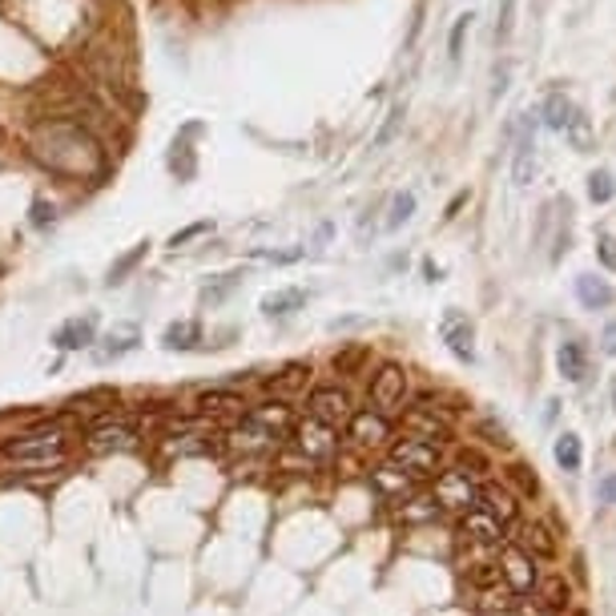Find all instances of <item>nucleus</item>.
I'll use <instances>...</instances> for the list:
<instances>
[{"instance_id": "423d86ee", "label": "nucleus", "mask_w": 616, "mask_h": 616, "mask_svg": "<svg viewBox=\"0 0 616 616\" xmlns=\"http://www.w3.org/2000/svg\"><path fill=\"white\" fill-rule=\"evenodd\" d=\"M302 399H306V415L318 423H327V427H335V432H342V427L351 423L354 411H359L351 391L339 387V383H318V387H311Z\"/></svg>"}, {"instance_id": "4c0bfd02", "label": "nucleus", "mask_w": 616, "mask_h": 616, "mask_svg": "<svg viewBox=\"0 0 616 616\" xmlns=\"http://www.w3.org/2000/svg\"><path fill=\"white\" fill-rule=\"evenodd\" d=\"M210 230H214L210 222H194V226H185V230H178V234H170V246L178 250V246H185V242H194V238L210 234Z\"/></svg>"}, {"instance_id": "49530a36", "label": "nucleus", "mask_w": 616, "mask_h": 616, "mask_svg": "<svg viewBox=\"0 0 616 616\" xmlns=\"http://www.w3.org/2000/svg\"><path fill=\"white\" fill-rule=\"evenodd\" d=\"M520 616H548L540 604H532V601H524V608H520Z\"/></svg>"}, {"instance_id": "ea45409f", "label": "nucleus", "mask_w": 616, "mask_h": 616, "mask_svg": "<svg viewBox=\"0 0 616 616\" xmlns=\"http://www.w3.org/2000/svg\"><path fill=\"white\" fill-rule=\"evenodd\" d=\"M258 258H266V263H278V266H287V263H299L302 258V250H254Z\"/></svg>"}, {"instance_id": "9b49d317", "label": "nucleus", "mask_w": 616, "mask_h": 616, "mask_svg": "<svg viewBox=\"0 0 616 616\" xmlns=\"http://www.w3.org/2000/svg\"><path fill=\"white\" fill-rule=\"evenodd\" d=\"M496 568H499V580H504V584H508L516 596H528V592H536V584H540L536 560H532L528 552L516 548V544H504V548H499Z\"/></svg>"}, {"instance_id": "79ce46f5", "label": "nucleus", "mask_w": 616, "mask_h": 616, "mask_svg": "<svg viewBox=\"0 0 616 616\" xmlns=\"http://www.w3.org/2000/svg\"><path fill=\"white\" fill-rule=\"evenodd\" d=\"M57 222V210L53 206H45V202H33V226H37V230H45V226H53Z\"/></svg>"}, {"instance_id": "a19ab883", "label": "nucleus", "mask_w": 616, "mask_h": 616, "mask_svg": "<svg viewBox=\"0 0 616 616\" xmlns=\"http://www.w3.org/2000/svg\"><path fill=\"white\" fill-rule=\"evenodd\" d=\"M468 25H472V16H459L456 28H451V61H459V53H463V37H468Z\"/></svg>"}, {"instance_id": "4468645a", "label": "nucleus", "mask_w": 616, "mask_h": 616, "mask_svg": "<svg viewBox=\"0 0 616 616\" xmlns=\"http://www.w3.org/2000/svg\"><path fill=\"white\" fill-rule=\"evenodd\" d=\"M511 544L520 552H528L532 560H552L556 552H560V540H556V532H552L548 524H540V520H516L511 524Z\"/></svg>"}, {"instance_id": "c9c22d12", "label": "nucleus", "mask_w": 616, "mask_h": 616, "mask_svg": "<svg viewBox=\"0 0 616 616\" xmlns=\"http://www.w3.org/2000/svg\"><path fill=\"white\" fill-rule=\"evenodd\" d=\"M589 197L596 202V206H604V202L613 197V173H608V170L592 173V178H589Z\"/></svg>"}, {"instance_id": "412c9836", "label": "nucleus", "mask_w": 616, "mask_h": 616, "mask_svg": "<svg viewBox=\"0 0 616 616\" xmlns=\"http://www.w3.org/2000/svg\"><path fill=\"white\" fill-rule=\"evenodd\" d=\"M246 415L250 420H258L263 427H270L278 439H287L290 427L299 423V415H294V407H290L287 399H263V403H250Z\"/></svg>"}, {"instance_id": "f257e3e1", "label": "nucleus", "mask_w": 616, "mask_h": 616, "mask_svg": "<svg viewBox=\"0 0 616 616\" xmlns=\"http://www.w3.org/2000/svg\"><path fill=\"white\" fill-rule=\"evenodd\" d=\"M28 154L53 173V178H89V173H106V149L97 145L89 125L69 118L40 121L33 130V142H28Z\"/></svg>"}, {"instance_id": "b1692460", "label": "nucleus", "mask_w": 616, "mask_h": 616, "mask_svg": "<svg viewBox=\"0 0 616 616\" xmlns=\"http://www.w3.org/2000/svg\"><path fill=\"white\" fill-rule=\"evenodd\" d=\"M306 290L302 287H282V290H270V294H263V302H258V311H263L266 318H290L294 311H302L306 306Z\"/></svg>"}, {"instance_id": "72a5a7b5", "label": "nucleus", "mask_w": 616, "mask_h": 616, "mask_svg": "<svg viewBox=\"0 0 616 616\" xmlns=\"http://www.w3.org/2000/svg\"><path fill=\"white\" fill-rule=\"evenodd\" d=\"M411 214H415V194L411 190H399L391 197V214H387V230H399L403 222H411Z\"/></svg>"}, {"instance_id": "a18cd8bd", "label": "nucleus", "mask_w": 616, "mask_h": 616, "mask_svg": "<svg viewBox=\"0 0 616 616\" xmlns=\"http://www.w3.org/2000/svg\"><path fill=\"white\" fill-rule=\"evenodd\" d=\"M601 347H604V354H616V323H608V327H604Z\"/></svg>"}, {"instance_id": "6ab92c4d", "label": "nucleus", "mask_w": 616, "mask_h": 616, "mask_svg": "<svg viewBox=\"0 0 616 616\" xmlns=\"http://www.w3.org/2000/svg\"><path fill=\"white\" fill-rule=\"evenodd\" d=\"M202 133V125L197 121H190V125H182V133L173 137L170 154H166V166H170V173L178 178V182H194L197 178V154H194V137Z\"/></svg>"}, {"instance_id": "9d476101", "label": "nucleus", "mask_w": 616, "mask_h": 616, "mask_svg": "<svg viewBox=\"0 0 616 616\" xmlns=\"http://www.w3.org/2000/svg\"><path fill=\"white\" fill-rule=\"evenodd\" d=\"M342 432H347V444H351L354 451H383V447L395 444L391 420L379 415V411H371V407H359Z\"/></svg>"}, {"instance_id": "de8ad7c7", "label": "nucleus", "mask_w": 616, "mask_h": 616, "mask_svg": "<svg viewBox=\"0 0 616 616\" xmlns=\"http://www.w3.org/2000/svg\"><path fill=\"white\" fill-rule=\"evenodd\" d=\"M613 411H616V387H613Z\"/></svg>"}, {"instance_id": "7c9ffc66", "label": "nucleus", "mask_w": 616, "mask_h": 616, "mask_svg": "<svg viewBox=\"0 0 616 616\" xmlns=\"http://www.w3.org/2000/svg\"><path fill=\"white\" fill-rule=\"evenodd\" d=\"M145 254H149V242H137L133 250H125L118 263H113V266L106 270V287H121V282H125V278H130L133 270H137V266L145 263Z\"/></svg>"}, {"instance_id": "a878e982", "label": "nucleus", "mask_w": 616, "mask_h": 616, "mask_svg": "<svg viewBox=\"0 0 616 616\" xmlns=\"http://www.w3.org/2000/svg\"><path fill=\"white\" fill-rule=\"evenodd\" d=\"M242 278H246L242 266H238V270H226V275H214L206 287L197 290V302H202V306H222V302L242 287Z\"/></svg>"}, {"instance_id": "393cba45", "label": "nucleus", "mask_w": 616, "mask_h": 616, "mask_svg": "<svg viewBox=\"0 0 616 616\" xmlns=\"http://www.w3.org/2000/svg\"><path fill=\"white\" fill-rule=\"evenodd\" d=\"M270 391H275V399H299V395H306V387H311V367L306 363H287V367L278 371L275 379L266 383Z\"/></svg>"}, {"instance_id": "ddd939ff", "label": "nucleus", "mask_w": 616, "mask_h": 616, "mask_svg": "<svg viewBox=\"0 0 616 616\" xmlns=\"http://www.w3.org/2000/svg\"><path fill=\"white\" fill-rule=\"evenodd\" d=\"M97 327H101V318H97V311H85V315H73L65 318L61 327L49 335V342H53L61 354H73V351H93V342H97Z\"/></svg>"}, {"instance_id": "2f4dec72", "label": "nucleus", "mask_w": 616, "mask_h": 616, "mask_svg": "<svg viewBox=\"0 0 616 616\" xmlns=\"http://www.w3.org/2000/svg\"><path fill=\"white\" fill-rule=\"evenodd\" d=\"M552 456L560 463L564 472H580V463H584V447H580V435L577 432H564L556 444H552Z\"/></svg>"}, {"instance_id": "58836bf2", "label": "nucleus", "mask_w": 616, "mask_h": 616, "mask_svg": "<svg viewBox=\"0 0 616 616\" xmlns=\"http://www.w3.org/2000/svg\"><path fill=\"white\" fill-rule=\"evenodd\" d=\"M399 125H403V106H395L391 113H387V125L379 130V137H375V145H387L399 133Z\"/></svg>"}, {"instance_id": "e433bc0d", "label": "nucleus", "mask_w": 616, "mask_h": 616, "mask_svg": "<svg viewBox=\"0 0 616 616\" xmlns=\"http://www.w3.org/2000/svg\"><path fill=\"white\" fill-rule=\"evenodd\" d=\"M564 133H568V137H572V145H577V149H589V145H592V130H589V118H584V113H580V109H577V113H572V121H568V130H564Z\"/></svg>"}, {"instance_id": "bb28decb", "label": "nucleus", "mask_w": 616, "mask_h": 616, "mask_svg": "<svg viewBox=\"0 0 616 616\" xmlns=\"http://www.w3.org/2000/svg\"><path fill=\"white\" fill-rule=\"evenodd\" d=\"M556 367H560V375L568 383H584V375H589V351H584L577 339L560 342V351H556Z\"/></svg>"}, {"instance_id": "f03ea898", "label": "nucleus", "mask_w": 616, "mask_h": 616, "mask_svg": "<svg viewBox=\"0 0 616 616\" xmlns=\"http://www.w3.org/2000/svg\"><path fill=\"white\" fill-rule=\"evenodd\" d=\"M65 415L28 423V432L13 435L0 444V463H9L16 472H57L73 459V444L65 435Z\"/></svg>"}, {"instance_id": "4be33fe9", "label": "nucleus", "mask_w": 616, "mask_h": 616, "mask_svg": "<svg viewBox=\"0 0 616 616\" xmlns=\"http://www.w3.org/2000/svg\"><path fill=\"white\" fill-rule=\"evenodd\" d=\"M444 511H439V504L432 499V492H411L407 499H399L395 504V520L407 528H423V524H435Z\"/></svg>"}, {"instance_id": "0eeeda50", "label": "nucleus", "mask_w": 616, "mask_h": 616, "mask_svg": "<svg viewBox=\"0 0 616 616\" xmlns=\"http://www.w3.org/2000/svg\"><path fill=\"white\" fill-rule=\"evenodd\" d=\"M432 499L444 516H463V511L480 508V480H472L468 472H456V468H444L432 480Z\"/></svg>"}, {"instance_id": "6e6552de", "label": "nucleus", "mask_w": 616, "mask_h": 616, "mask_svg": "<svg viewBox=\"0 0 616 616\" xmlns=\"http://www.w3.org/2000/svg\"><path fill=\"white\" fill-rule=\"evenodd\" d=\"M85 444H89L93 451H133V447L142 444V427H137L125 411H106V415H97V420L89 423Z\"/></svg>"}, {"instance_id": "473e14b6", "label": "nucleus", "mask_w": 616, "mask_h": 616, "mask_svg": "<svg viewBox=\"0 0 616 616\" xmlns=\"http://www.w3.org/2000/svg\"><path fill=\"white\" fill-rule=\"evenodd\" d=\"M572 113H577V106L564 97V93H548V101H544V125L556 133L568 130V121H572Z\"/></svg>"}, {"instance_id": "f704fd0d", "label": "nucleus", "mask_w": 616, "mask_h": 616, "mask_svg": "<svg viewBox=\"0 0 616 616\" xmlns=\"http://www.w3.org/2000/svg\"><path fill=\"white\" fill-rule=\"evenodd\" d=\"M508 480H511V492L520 499H528V496H536V475H528V468H508Z\"/></svg>"}, {"instance_id": "37998d69", "label": "nucleus", "mask_w": 616, "mask_h": 616, "mask_svg": "<svg viewBox=\"0 0 616 616\" xmlns=\"http://www.w3.org/2000/svg\"><path fill=\"white\" fill-rule=\"evenodd\" d=\"M596 250H601V263L608 266V270H616V238L613 234H601Z\"/></svg>"}, {"instance_id": "c756f323", "label": "nucleus", "mask_w": 616, "mask_h": 616, "mask_svg": "<svg viewBox=\"0 0 616 616\" xmlns=\"http://www.w3.org/2000/svg\"><path fill=\"white\" fill-rule=\"evenodd\" d=\"M511 173H516V185H528L532 173H536V137H532V130H524L520 142H516V166H511Z\"/></svg>"}, {"instance_id": "1a4fd4ad", "label": "nucleus", "mask_w": 616, "mask_h": 616, "mask_svg": "<svg viewBox=\"0 0 616 616\" xmlns=\"http://www.w3.org/2000/svg\"><path fill=\"white\" fill-rule=\"evenodd\" d=\"M287 444V439H278L270 427H263L258 420H250V415H242V420H234V427L222 435V447L226 451H234V456L242 459H266V456H278V447Z\"/></svg>"}, {"instance_id": "a211bd4d", "label": "nucleus", "mask_w": 616, "mask_h": 616, "mask_svg": "<svg viewBox=\"0 0 616 616\" xmlns=\"http://www.w3.org/2000/svg\"><path fill=\"white\" fill-rule=\"evenodd\" d=\"M371 487H375V496H379L383 504H399V499H407L411 492H420V484H415L403 468H395L391 459H383L379 468H371Z\"/></svg>"}, {"instance_id": "cd10ccee", "label": "nucleus", "mask_w": 616, "mask_h": 616, "mask_svg": "<svg viewBox=\"0 0 616 616\" xmlns=\"http://www.w3.org/2000/svg\"><path fill=\"white\" fill-rule=\"evenodd\" d=\"M532 596H536L532 604H540L544 613H556V608H568V604H572V589L564 584V577H540Z\"/></svg>"}, {"instance_id": "20e7f679", "label": "nucleus", "mask_w": 616, "mask_h": 616, "mask_svg": "<svg viewBox=\"0 0 616 616\" xmlns=\"http://www.w3.org/2000/svg\"><path fill=\"white\" fill-rule=\"evenodd\" d=\"M367 403L379 415H403V407L411 403V375L399 363H379V371L367 383Z\"/></svg>"}, {"instance_id": "c85d7f7f", "label": "nucleus", "mask_w": 616, "mask_h": 616, "mask_svg": "<svg viewBox=\"0 0 616 616\" xmlns=\"http://www.w3.org/2000/svg\"><path fill=\"white\" fill-rule=\"evenodd\" d=\"M577 299L584 311H604L608 302H613V287L596 275H580L577 278Z\"/></svg>"}, {"instance_id": "7ed1b4c3", "label": "nucleus", "mask_w": 616, "mask_h": 616, "mask_svg": "<svg viewBox=\"0 0 616 616\" xmlns=\"http://www.w3.org/2000/svg\"><path fill=\"white\" fill-rule=\"evenodd\" d=\"M387 459H391L395 468H403L415 484H423V480H435V475L444 472V444L403 435V439H395V444L387 447Z\"/></svg>"}, {"instance_id": "dca6fc26", "label": "nucleus", "mask_w": 616, "mask_h": 616, "mask_svg": "<svg viewBox=\"0 0 616 616\" xmlns=\"http://www.w3.org/2000/svg\"><path fill=\"white\" fill-rule=\"evenodd\" d=\"M459 544H487V548H499V544H508V532H504V524H496L484 508H472L459 516Z\"/></svg>"}, {"instance_id": "aec40b11", "label": "nucleus", "mask_w": 616, "mask_h": 616, "mask_svg": "<svg viewBox=\"0 0 616 616\" xmlns=\"http://www.w3.org/2000/svg\"><path fill=\"white\" fill-rule=\"evenodd\" d=\"M439 335H444L447 351L456 354L459 363H472V359H475V327L468 323V315L447 311L444 323H439Z\"/></svg>"}, {"instance_id": "5701e85b", "label": "nucleus", "mask_w": 616, "mask_h": 616, "mask_svg": "<svg viewBox=\"0 0 616 616\" xmlns=\"http://www.w3.org/2000/svg\"><path fill=\"white\" fill-rule=\"evenodd\" d=\"M206 347V330L197 318H178L170 327L161 330V351H178V354H190V351H202Z\"/></svg>"}, {"instance_id": "39448f33", "label": "nucleus", "mask_w": 616, "mask_h": 616, "mask_svg": "<svg viewBox=\"0 0 616 616\" xmlns=\"http://www.w3.org/2000/svg\"><path fill=\"white\" fill-rule=\"evenodd\" d=\"M287 447L290 451H299L311 468H318V463H330V459L339 456L342 451V439H339V432L335 427H327V423H318V420H299L294 427H290V435H287Z\"/></svg>"}, {"instance_id": "2eb2a0df", "label": "nucleus", "mask_w": 616, "mask_h": 616, "mask_svg": "<svg viewBox=\"0 0 616 616\" xmlns=\"http://www.w3.org/2000/svg\"><path fill=\"white\" fill-rule=\"evenodd\" d=\"M480 508H484L496 524H504V532H508V528L520 520L524 499L516 496L508 484H499V480H484V484H480Z\"/></svg>"}, {"instance_id": "c03bdc74", "label": "nucleus", "mask_w": 616, "mask_h": 616, "mask_svg": "<svg viewBox=\"0 0 616 616\" xmlns=\"http://www.w3.org/2000/svg\"><path fill=\"white\" fill-rule=\"evenodd\" d=\"M596 496H601L604 504H616V475H604L601 484H596Z\"/></svg>"}, {"instance_id": "f8f14e48", "label": "nucleus", "mask_w": 616, "mask_h": 616, "mask_svg": "<svg viewBox=\"0 0 616 616\" xmlns=\"http://www.w3.org/2000/svg\"><path fill=\"white\" fill-rule=\"evenodd\" d=\"M194 411L197 415H206V420H242L250 411V399L238 387H222V383H214L206 391H197L194 399Z\"/></svg>"}, {"instance_id": "f3484780", "label": "nucleus", "mask_w": 616, "mask_h": 616, "mask_svg": "<svg viewBox=\"0 0 616 616\" xmlns=\"http://www.w3.org/2000/svg\"><path fill=\"white\" fill-rule=\"evenodd\" d=\"M142 347V330L133 327V323H125V327H113L106 335V339L93 342V363L97 367H109V363H118V359H125V354H133Z\"/></svg>"}]
</instances>
